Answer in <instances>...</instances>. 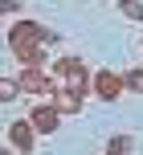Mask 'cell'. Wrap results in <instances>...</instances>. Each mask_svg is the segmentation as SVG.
I'll list each match as a JSON object with an SVG mask.
<instances>
[{
	"instance_id": "6da1fadb",
	"label": "cell",
	"mask_w": 143,
	"mask_h": 155,
	"mask_svg": "<svg viewBox=\"0 0 143 155\" xmlns=\"http://www.w3.org/2000/svg\"><path fill=\"white\" fill-rule=\"evenodd\" d=\"M12 139H16V147H25V151L33 147L29 143V127H12Z\"/></svg>"
},
{
	"instance_id": "7a4b0ae2",
	"label": "cell",
	"mask_w": 143,
	"mask_h": 155,
	"mask_svg": "<svg viewBox=\"0 0 143 155\" xmlns=\"http://www.w3.org/2000/svg\"><path fill=\"white\" fill-rule=\"evenodd\" d=\"M123 12H127V16H135V21H139V16H143V8L135 4V0H127V4H123Z\"/></svg>"
},
{
	"instance_id": "3957f363",
	"label": "cell",
	"mask_w": 143,
	"mask_h": 155,
	"mask_svg": "<svg viewBox=\"0 0 143 155\" xmlns=\"http://www.w3.org/2000/svg\"><path fill=\"white\" fill-rule=\"evenodd\" d=\"M131 86H135V90H143V74H131Z\"/></svg>"
}]
</instances>
